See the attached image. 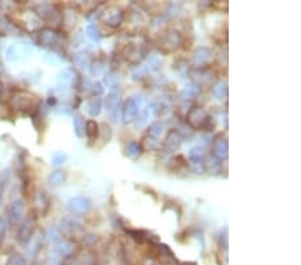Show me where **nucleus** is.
I'll return each instance as SVG.
<instances>
[{
  "instance_id": "20e7f679",
  "label": "nucleus",
  "mask_w": 301,
  "mask_h": 265,
  "mask_svg": "<svg viewBox=\"0 0 301 265\" xmlns=\"http://www.w3.org/2000/svg\"><path fill=\"white\" fill-rule=\"evenodd\" d=\"M32 53V50L24 43H15L12 46H9L7 51H5V57L9 62H16L19 59H22L23 55L28 57Z\"/></svg>"
},
{
  "instance_id": "5701e85b",
  "label": "nucleus",
  "mask_w": 301,
  "mask_h": 265,
  "mask_svg": "<svg viewBox=\"0 0 301 265\" xmlns=\"http://www.w3.org/2000/svg\"><path fill=\"white\" fill-rule=\"evenodd\" d=\"M5 181L4 180H0V203L3 201V197H4V192H5Z\"/></svg>"
},
{
  "instance_id": "f257e3e1",
  "label": "nucleus",
  "mask_w": 301,
  "mask_h": 265,
  "mask_svg": "<svg viewBox=\"0 0 301 265\" xmlns=\"http://www.w3.org/2000/svg\"><path fill=\"white\" fill-rule=\"evenodd\" d=\"M9 103L15 110L24 111V113H34L39 107V101L35 99L32 94L26 93V91H19L12 95Z\"/></svg>"
},
{
  "instance_id": "6e6552de",
  "label": "nucleus",
  "mask_w": 301,
  "mask_h": 265,
  "mask_svg": "<svg viewBox=\"0 0 301 265\" xmlns=\"http://www.w3.org/2000/svg\"><path fill=\"white\" fill-rule=\"evenodd\" d=\"M88 208H90V202H88V199H83V197H75L69 202V209L74 214H83L87 212Z\"/></svg>"
},
{
  "instance_id": "6ab92c4d",
  "label": "nucleus",
  "mask_w": 301,
  "mask_h": 265,
  "mask_svg": "<svg viewBox=\"0 0 301 265\" xmlns=\"http://www.w3.org/2000/svg\"><path fill=\"white\" fill-rule=\"evenodd\" d=\"M67 158V155L63 154V153H57V154H54L53 157V164L54 165H61L63 164Z\"/></svg>"
},
{
  "instance_id": "2eb2a0df",
  "label": "nucleus",
  "mask_w": 301,
  "mask_h": 265,
  "mask_svg": "<svg viewBox=\"0 0 301 265\" xmlns=\"http://www.w3.org/2000/svg\"><path fill=\"white\" fill-rule=\"evenodd\" d=\"M84 132L87 134V137L90 139H96V137L99 135V126H98L95 121H87L86 126H84Z\"/></svg>"
},
{
  "instance_id": "423d86ee",
  "label": "nucleus",
  "mask_w": 301,
  "mask_h": 265,
  "mask_svg": "<svg viewBox=\"0 0 301 265\" xmlns=\"http://www.w3.org/2000/svg\"><path fill=\"white\" fill-rule=\"evenodd\" d=\"M34 226H35V217H27L26 220L20 224L18 233V240L20 243H28V240L34 234Z\"/></svg>"
},
{
  "instance_id": "1a4fd4ad",
  "label": "nucleus",
  "mask_w": 301,
  "mask_h": 265,
  "mask_svg": "<svg viewBox=\"0 0 301 265\" xmlns=\"http://www.w3.org/2000/svg\"><path fill=\"white\" fill-rule=\"evenodd\" d=\"M189 120H190V124H192L196 129L201 128V126L205 128V124L208 122V120H209V117H206L202 109L197 107V109H194L193 111H190Z\"/></svg>"
},
{
  "instance_id": "9b49d317",
  "label": "nucleus",
  "mask_w": 301,
  "mask_h": 265,
  "mask_svg": "<svg viewBox=\"0 0 301 265\" xmlns=\"http://www.w3.org/2000/svg\"><path fill=\"white\" fill-rule=\"evenodd\" d=\"M48 184L54 188H58L65 184L66 181V173L62 172V170H57V172H53L47 178Z\"/></svg>"
},
{
  "instance_id": "aec40b11",
  "label": "nucleus",
  "mask_w": 301,
  "mask_h": 265,
  "mask_svg": "<svg viewBox=\"0 0 301 265\" xmlns=\"http://www.w3.org/2000/svg\"><path fill=\"white\" fill-rule=\"evenodd\" d=\"M138 150H140V146L136 142H131L130 145H129V154L131 157H134L136 154H138Z\"/></svg>"
},
{
  "instance_id": "f8f14e48",
  "label": "nucleus",
  "mask_w": 301,
  "mask_h": 265,
  "mask_svg": "<svg viewBox=\"0 0 301 265\" xmlns=\"http://www.w3.org/2000/svg\"><path fill=\"white\" fill-rule=\"evenodd\" d=\"M138 109H137V103L134 99H129L126 102V106H125V120L126 122H131V121L136 118Z\"/></svg>"
},
{
  "instance_id": "39448f33",
  "label": "nucleus",
  "mask_w": 301,
  "mask_h": 265,
  "mask_svg": "<svg viewBox=\"0 0 301 265\" xmlns=\"http://www.w3.org/2000/svg\"><path fill=\"white\" fill-rule=\"evenodd\" d=\"M32 201H34V210L40 216H44L50 209V199L44 190H36L32 196Z\"/></svg>"
},
{
  "instance_id": "f03ea898",
  "label": "nucleus",
  "mask_w": 301,
  "mask_h": 265,
  "mask_svg": "<svg viewBox=\"0 0 301 265\" xmlns=\"http://www.w3.org/2000/svg\"><path fill=\"white\" fill-rule=\"evenodd\" d=\"M36 42L43 46V47H50V49H55L58 44L61 43V34L54 30V28H40L36 32Z\"/></svg>"
},
{
  "instance_id": "7ed1b4c3",
  "label": "nucleus",
  "mask_w": 301,
  "mask_h": 265,
  "mask_svg": "<svg viewBox=\"0 0 301 265\" xmlns=\"http://www.w3.org/2000/svg\"><path fill=\"white\" fill-rule=\"evenodd\" d=\"M24 216V202L22 199H16L13 201L7 209V218H8L9 224L12 225H18L20 224V221L23 220Z\"/></svg>"
},
{
  "instance_id": "412c9836",
  "label": "nucleus",
  "mask_w": 301,
  "mask_h": 265,
  "mask_svg": "<svg viewBox=\"0 0 301 265\" xmlns=\"http://www.w3.org/2000/svg\"><path fill=\"white\" fill-rule=\"evenodd\" d=\"M4 234H5V221L0 217V244L4 239Z\"/></svg>"
},
{
  "instance_id": "4be33fe9",
  "label": "nucleus",
  "mask_w": 301,
  "mask_h": 265,
  "mask_svg": "<svg viewBox=\"0 0 301 265\" xmlns=\"http://www.w3.org/2000/svg\"><path fill=\"white\" fill-rule=\"evenodd\" d=\"M8 265H24V260H23V257L20 256H15L11 259Z\"/></svg>"
},
{
  "instance_id": "0eeeda50",
  "label": "nucleus",
  "mask_w": 301,
  "mask_h": 265,
  "mask_svg": "<svg viewBox=\"0 0 301 265\" xmlns=\"http://www.w3.org/2000/svg\"><path fill=\"white\" fill-rule=\"evenodd\" d=\"M35 13L44 22H55V15H59L55 11V7L51 4H40L35 7Z\"/></svg>"
},
{
  "instance_id": "dca6fc26",
  "label": "nucleus",
  "mask_w": 301,
  "mask_h": 265,
  "mask_svg": "<svg viewBox=\"0 0 301 265\" xmlns=\"http://www.w3.org/2000/svg\"><path fill=\"white\" fill-rule=\"evenodd\" d=\"M84 126H86V122H84V120H83L82 117H80V115L75 117L74 128H75V132H76V135H78V137H83Z\"/></svg>"
},
{
  "instance_id": "f3484780",
  "label": "nucleus",
  "mask_w": 301,
  "mask_h": 265,
  "mask_svg": "<svg viewBox=\"0 0 301 265\" xmlns=\"http://www.w3.org/2000/svg\"><path fill=\"white\" fill-rule=\"evenodd\" d=\"M88 113H90V115H98L100 111V102L99 99H92V101L88 102Z\"/></svg>"
},
{
  "instance_id": "a211bd4d",
  "label": "nucleus",
  "mask_w": 301,
  "mask_h": 265,
  "mask_svg": "<svg viewBox=\"0 0 301 265\" xmlns=\"http://www.w3.org/2000/svg\"><path fill=\"white\" fill-rule=\"evenodd\" d=\"M117 103H118V95L110 94L109 97L106 98V107H109L110 110H111V107L117 106Z\"/></svg>"
},
{
  "instance_id": "9d476101",
  "label": "nucleus",
  "mask_w": 301,
  "mask_h": 265,
  "mask_svg": "<svg viewBox=\"0 0 301 265\" xmlns=\"http://www.w3.org/2000/svg\"><path fill=\"white\" fill-rule=\"evenodd\" d=\"M103 18H105L106 24H109V26H118L119 23L122 22L123 15L121 13L119 9H110L107 12H105L103 15Z\"/></svg>"
},
{
  "instance_id": "4468645a",
  "label": "nucleus",
  "mask_w": 301,
  "mask_h": 265,
  "mask_svg": "<svg viewBox=\"0 0 301 265\" xmlns=\"http://www.w3.org/2000/svg\"><path fill=\"white\" fill-rule=\"evenodd\" d=\"M179 143H181V142H179L178 132H171L170 134L167 135V138H166L165 147L169 151L175 150V149H178Z\"/></svg>"
},
{
  "instance_id": "ddd939ff",
  "label": "nucleus",
  "mask_w": 301,
  "mask_h": 265,
  "mask_svg": "<svg viewBox=\"0 0 301 265\" xmlns=\"http://www.w3.org/2000/svg\"><path fill=\"white\" fill-rule=\"evenodd\" d=\"M74 80V76H73V71L71 70H65L63 72H61V75L58 78V86L63 88H69L71 83Z\"/></svg>"
}]
</instances>
